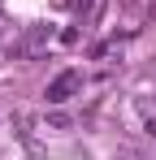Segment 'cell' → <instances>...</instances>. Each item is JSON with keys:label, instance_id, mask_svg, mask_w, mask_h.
<instances>
[{"label": "cell", "instance_id": "6da1fadb", "mask_svg": "<svg viewBox=\"0 0 156 160\" xmlns=\"http://www.w3.org/2000/svg\"><path fill=\"white\" fill-rule=\"evenodd\" d=\"M78 87H82V74H78V69H65V74H56V78L48 82V100L52 104H65Z\"/></svg>", "mask_w": 156, "mask_h": 160}, {"label": "cell", "instance_id": "7a4b0ae2", "mask_svg": "<svg viewBox=\"0 0 156 160\" xmlns=\"http://www.w3.org/2000/svg\"><path fill=\"white\" fill-rule=\"evenodd\" d=\"M117 160H139V156H130V152H122V156H117Z\"/></svg>", "mask_w": 156, "mask_h": 160}]
</instances>
